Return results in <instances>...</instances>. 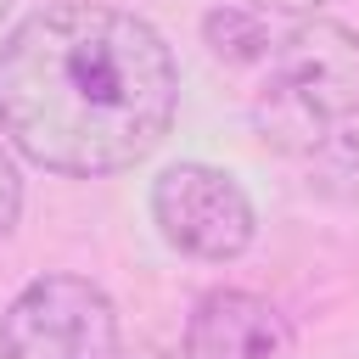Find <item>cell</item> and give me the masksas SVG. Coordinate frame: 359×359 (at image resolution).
I'll return each instance as SVG.
<instances>
[{
	"label": "cell",
	"instance_id": "obj_1",
	"mask_svg": "<svg viewBox=\"0 0 359 359\" xmlns=\"http://www.w3.org/2000/svg\"><path fill=\"white\" fill-rule=\"evenodd\" d=\"M174 112V50L123 6L62 0L0 39V135L50 174L135 168L163 146Z\"/></svg>",
	"mask_w": 359,
	"mask_h": 359
},
{
	"label": "cell",
	"instance_id": "obj_2",
	"mask_svg": "<svg viewBox=\"0 0 359 359\" xmlns=\"http://www.w3.org/2000/svg\"><path fill=\"white\" fill-rule=\"evenodd\" d=\"M0 359H118V309L84 275H34L0 314Z\"/></svg>",
	"mask_w": 359,
	"mask_h": 359
},
{
	"label": "cell",
	"instance_id": "obj_3",
	"mask_svg": "<svg viewBox=\"0 0 359 359\" xmlns=\"http://www.w3.org/2000/svg\"><path fill=\"white\" fill-rule=\"evenodd\" d=\"M151 224L174 252L202 264H230L258 236V213L247 191L236 185V174L213 163H168L151 180Z\"/></svg>",
	"mask_w": 359,
	"mask_h": 359
},
{
	"label": "cell",
	"instance_id": "obj_4",
	"mask_svg": "<svg viewBox=\"0 0 359 359\" xmlns=\"http://www.w3.org/2000/svg\"><path fill=\"white\" fill-rule=\"evenodd\" d=\"M269 84L303 101L314 118L342 123L359 112V28L337 17H297L269 56Z\"/></svg>",
	"mask_w": 359,
	"mask_h": 359
},
{
	"label": "cell",
	"instance_id": "obj_5",
	"mask_svg": "<svg viewBox=\"0 0 359 359\" xmlns=\"http://www.w3.org/2000/svg\"><path fill=\"white\" fill-rule=\"evenodd\" d=\"M185 359H292V325L269 297L213 286L185 320Z\"/></svg>",
	"mask_w": 359,
	"mask_h": 359
},
{
	"label": "cell",
	"instance_id": "obj_6",
	"mask_svg": "<svg viewBox=\"0 0 359 359\" xmlns=\"http://www.w3.org/2000/svg\"><path fill=\"white\" fill-rule=\"evenodd\" d=\"M202 39H208V50H213L224 67H269L280 34H269V17H264V11L230 0V6H213V11L202 17Z\"/></svg>",
	"mask_w": 359,
	"mask_h": 359
},
{
	"label": "cell",
	"instance_id": "obj_7",
	"mask_svg": "<svg viewBox=\"0 0 359 359\" xmlns=\"http://www.w3.org/2000/svg\"><path fill=\"white\" fill-rule=\"evenodd\" d=\"M258 129L264 140H275L280 151H314L325 140V118H314L303 101H292L280 84H264V101H258Z\"/></svg>",
	"mask_w": 359,
	"mask_h": 359
},
{
	"label": "cell",
	"instance_id": "obj_8",
	"mask_svg": "<svg viewBox=\"0 0 359 359\" xmlns=\"http://www.w3.org/2000/svg\"><path fill=\"white\" fill-rule=\"evenodd\" d=\"M22 224V174L11 163V151L0 146V241Z\"/></svg>",
	"mask_w": 359,
	"mask_h": 359
},
{
	"label": "cell",
	"instance_id": "obj_9",
	"mask_svg": "<svg viewBox=\"0 0 359 359\" xmlns=\"http://www.w3.org/2000/svg\"><path fill=\"white\" fill-rule=\"evenodd\" d=\"M236 6H252V11H264V17H314L325 0H236Z\"/></svg>",
	"mask_w": 359,
	"mask_h": 359
},
{
	"label": "cell",
	"instance_id": "obj_10",
	"mask_svg": "<svg viewBox=\"0 0 359 359\" xmlns=\"http://www.w3.org/2000/svg\"><path fill=\"white\" fill-rule=\"evenodd\" d=\"M6 11H11V0H0V22H6Z\"/></svg>",
	"mask_w": 359,
	"mask_h": 359
}]
</instances>
